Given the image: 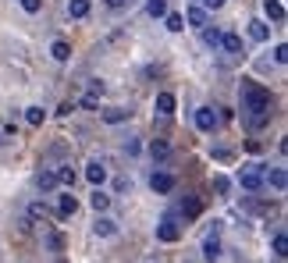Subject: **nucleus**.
I'll return each instance as SVG.
<instances>
[{"label": "nucleus", "mask_w": 288, "mask_h": 263, "mask_svg": "<svg viewBox=\"0 0 288 263\" xmlns=\"http://www.w3.org/2000/svg\"><path fill=\"white\" fill-rule=\"evenodd\" d=\"M54 174H57V185H75V171H72V164H61V167H54Z\"/></svg>", "instance_id": "25"}, {"label": "nucleus", "mask_w": 288, "mask_h": 263, "mask_svg": "<svg viewBox=\"0 0 288 263\" xmlns=\"http://www.w3.org/2000/svg\"><path fill=\"white\" fill-rule=\"evenodd\" d=\"M185 21H189L192 29H207V25H210V18H207V11H203L200 4H196V7H189V14H185Z\"/></svg>", "instance_id": "15"}, {"label": "nucleus", "mask_w": 288, "mask_h": 263, "mask_svg": "<svg viewBox=\"0 0 288 263\" xmlns=\"http://www.w3.org/2000/svg\"><path fill=\"white\" fill-rule=\"evenodd\" d=\"M196 4H200L203 11H207V7H210V11H217V7H224V0H196Z\"/></svg>", "instance_id": "35"}, {"label": "nucleus", "mask_w": 288, "mask_h": 263, "mask_svg": "<svg viewBox=\"0 0 288 263\" xmlns=\"http://www.w3.org/2000/svg\"><path fill=\"white\" fill-rule=\"evenodd\" d=\"M0 142H4V135H0Z\"/></svg>", "instance_id": "40"}, {"label": "nucleus", "mask_w": 288, "mask_h": 263, "mask_svg": "<svg viewBox=\"0 0 288 263\" xmlns=\"http://www.w3.org/2000/svg\"><path fill=\"white\" fill-rule=\"evenodd\" d=\"M153 235H157V242H167V246L178 242V238H182V221H178V213L167 210V213L157 221V231H153Z\"/></svg>", "instance_id": "2"}, {"label": "nucleus", "mask_w": 288, "mask_h": 263, "mask_svg": "<svg viewBox=\"0 0 288 263\" xmlns=\"http://www.w3.org/2000/svg\"><path fill=\"white\" fill-rule=\"evenodd\" d=\"M18 4H21L25 14H39V11H43V0H18Z\"/></svg>", "instance_id": "30"}, {"label": "nucleus", "mask_w": 288, "mask_h": 263, "mask_svg": "<svg viewBox=\"0 0 288 263\" xmlns=\"http://www.w3.org/2000/svg\"><path fill=\"white\" fill-rule=\"evenodd\" d=\"M200 32H203V43H207V47H220V29H210V25H207V29H200Z\"/></svg>", "instance_id": "27"}, {"label": "nucleus", "mask_w": 288, "mask_h": 263, "mask_svg": "<svg viewBox=\"0 0 288 263\" xmlns=\"http://www.w3.org/2000/svg\"><path fill=\"white\" fill-rule=\"evenodd\" d=\"M263 14H267L274 25H281V21H285V7H281V0H263Z\"/></svg>", "instance_id": "16"}, {"label": "nucleus", "mask_w": 288, "mask_h": 263, "mask_svg": "<svg viewBox=\"0 0 288 263\" xmlns=\"http://www.w3.org/2000/svg\"><path fill=\"white\" fill-rule=\"evenodd\" d=\"M75 210H78V199H75L72 192L57 196V217H75Z\"/></svg>", "instance_id": "14"}, {"label": "nucleus", "mask_w": 288, "mask_h": 263, "mask_svg": "<svg viewBox=\"0 0 288 263\" xmlns=\"http://www.w3.org/2000/svg\"><path fill=\"white\" fill-rule=\"evenodd\" d=\"M25 121H29L32 128H39V125L47 121V111H43V107H25Z\"/></svg>", "instance_id": "23"}, {"label": "nucleus", "mask_w": 288, "mask_h": 263, "mask_svg": "<svg viewBox=\"0 0 288 263\" xmlns=\"http://www.w3.org/2000/svg\"><path fill=\"white\" fill-rule=\"evenodd\" d=\"M217 125H220V118L214 114V107H200V111H196V128H200V132H207V135H210Z\"/></svg>", "instance_id": "9"}, {"label": "nucleus", "mask_w": 288, "mask_h": 263, "mask_svg": "<svg viewBox=\"0 0 288 263\" xmlns=\"http://www.w3.org/2000/svg\"><path fill=\"white\" fill-rule=\"evenodd\" d=\"M214 189H217V196H228V192H231V182H228L224 174H214Z\"/></svg>", "instance_id": "29"}, {"label": "nucleus", "mask_w": 288, "mask_h": 263, "mask_svg": "<svg viewBox=\"0 0 288 263\" xmlns=\"http://www.w3.org/2000/svg\"><path fill=\"white\" fill-rule=\"evenodd\" d=\"M242 114L249 128H263L274 118V96L260 82H242Z\"/></svg>", "instance_id": "1"}, {"label": "nucleus", "mask_w": 288, "mask_h": 263, "mask_svg": "<svg viewBox=\"0 0 288 263\" xmlns=\"http://www.w3.org/2000/svg\"><path fill=\"white\" fill-rule=\"evenodd\" d=\"M263 185H271V189L285 192V185H288V174H285V167H271V171H263Z\"/></svg>", "instance_id": "10"}, {"label": "nucleus", "mask_w": 288, "mask_h": 263, "mask_svg": "<svg viewBox=\"0 0 288 263\" xmlns=\"http://www.w3.org/2000/svg\"><path fill=\"white\" fill-rule=\"evenodd\" d=\"M93 235H96V238H114V235H118V221L107 217V213H96V221H93Z\"/></svg>", "instance_id": "5"}, {"label": "nucleus", "mask_w": 288, "mask_h": 263, "mask_svg": "<svg viewBox=\"0 0 288 263\" xmlns=\"http://www.w3.org/2000/svg\"><path fill=\"white\" fill-rule=\"evenodd\" d=\"M36 189H39V192H54V189H57V174H54V167H43V171L36 174Z\"/></svg>", "instance_id": "12"}, {"label": "nucleus", "mask_w": 288, "mask_h": 263, "mask_svg": "<svg viewBox=\"0 0 288 263\" xmlns=\"http://www.w3.org/2000/svg\"><path fill=\"white\" fill-rule=\"evenodd\" d=\"M89 206H93L96 213H107V210H110V196H107L103 189H93V196H89Z\"/></svg>", "instance_id": "17"}, {"label": "nucleus", "mask_w": 288, "mask_h": 263, "mask_svg": "<svg viewBox=\"0 0 288 263\" xmlns=\"http://www.w3.org/2000/svg\"><path fill=\"white\" fill-rule=\"evenodd\" d=\"M146 14L149 18H164L167 14V0H146Z\"/></svg>", "instance_id": "26"}, {"label": "nucleus", "mask_w": 288, "mask_h": 263, "mask_svg": "<svg viewBox=\"0 0 288 263\" xmlns=\"http://www.w3.org/2000/svg\"><path fill=\"white\" fill-rule=\"evenodd\" d=\"M85 182H89L93 189H100V185L107 182V167H103V160H89V164H85Z\"/></svg>", "instance_id": "8"}, {"label": "nucleus", "mask_w": 288, "mask_h": 263, "mask_svg": "<svg viewBox=\"0 0 288 263\" xmlns=\"http://www.w3.org/2000/svg\"><path fill=\"white\" fill-rule=\"evenodd\" d=\"M217 231H220V228H214V231L203 238V260H207V263L220 260V235H217Z\"/></svg>", "instance_id": "7"}, {"label": "nucleus", "mask_w": 288, "mask_h": 263, "mask_svg": "<svg viewBox=\"0 0 288 263\" xmlns=\"http://www.w3.org/2000/svg\"><path fill=\"white\" fill-rule=\"evenodd\" d=\"M93 11V0H68V18H85Z\"/></svg>", "instance_id": "20"}, {"label": "nucleus", "mask_w": 288, "mask_h": 263, "mask_svg": "<svg viewBox=\"0 0 288 263\" xmlns=\"http://www.w3.org/2000/svg\"><path fill=\"white\" fill-rule=\"evenodd\" d=\"M107 125H121V121H128V111H121V107H110V111H103L100 114Z\"/></svg>", "instance_id": "24"}, {"label": "nucleus", "mask_w": 288, "mask_h": 263, "mask_svg": "<svg viewBox=\"0 0 288 263\" xmlns=\"http://www.w3.org/2000/svg\"><path fill=\"white\" fill-rule=\"evenodd\" d=\"M174 213H178V221H185V224H189V221H196V217L203 213V203H200L196 196H185V199H182V206H178Z\"/></svg>", "instance_id": "6"}, {"label": "nucleus", "mask_w": 288, "mask_h": 263, "mask_svg": "<svg viewBox=\"0 0 288 263\" xmlns=\"http://www.w3.org/2000/svg\"><path fill=\"white\" fill-rule=\"evenodd\" d=\"M220 47L228 54H242V36L238 32H220Z\"/></svg>", "instance_id": "19"}, {"label": "nucleus", "mask_w": 288, "mask_h": 263, "mask_svg": "<svg viewBox=\"0 0 288 263\" xmlns=\"http://www.w3.org/2000/svg\"><path fill=\"white\" fill-rule=\"evenodd\" d=\"M39 217H47V203H32L29 206V221H39Z\"/></svg>", "instance_id": "31"}, {"label": "nucleus", "mask_w": 288, "mask_h": 263, "mask_svg": "<svg viewBox=\"0 0 288 263\" xmlns=\"http://www.w3.org/2000/svg\"><path fill=\"white\" fill-rule=\"evenodd\" d=\"M271 249H274V256H281V260L288 256V235H285V228H278V231H274V238H271Z\"/></svg>", "instance_id": "18"}, {"label": "nucleus", "mask_w": 288, "mask_h": 263, "mask_svg": "<svg viewBox=\"0 0 288 263\" xmlns=\"http://www.w3.org/2000/svg\"><path fill=\"white\" fill-rule=\"evenodd\" d=\"M274 64H288V47H285V43L274 47Z\"/></svg>", "instance_id": "32"}, {"label": "nucleus", "mask_w": 288, "mask_h": 263, "mask_svg": "<svg viewBox=\"0 0 288 263\" xmlns=\"http://www.w3.org/2000/svg\"><path fill=\"white\" fill-rule=\"evenodd\" d=\"M153 107H157V114L171 118V114H174V107H178V100H174V93H167V89H164V93H157V103H153Z\"/></svg>", "instance_id": "11"}, {"label": "nucleus", "mask_w": 288, "mask_h": 263, "mask_svg": "<svg viewBox=\"0 0 288 263\" xmlns=\"http://www.w3.org/2000/svg\"><path fill=\"white\" fill-rule=\"evenodd\" d=\"M82 107H85V111H96L100 103H96V96H82Z\"/></svg>", "instance_id": "36"}, {"label": "nucleus", "mask_w": 288, "mask_h": 263, "mask_svg": "<svg viewBox=\"0 0 288 263\" xmlns=\"http://www.w3.org/2000/svg\"><path fill=\"white\" fill-rule=\"evenodd\" d=\"M50 54H54V61H61V64H64V61L72 57V47H68L64 39H54V47H50Z\"/></svg>", "instance_id": "22"}, {"label": "nucleus", "mask_w": 288, "mask_h": 263, "mask_svg": "<svg viewBox=\"0 0 288 263\" xmlns=\"http://www.w3.org/2000/svg\"><path fill=\"white\" fill-rule=\"evenodd\" d=\"M47 246H50V249H61V246H64V238L54 231V235H47Z\"/></svg>", "instance_id": "34"}, {"label": "nucleus", "mask_w": 288, "mask_h": 263, "mask_svg": "<svg viewBox=\"0 0 288 263\" xmlns=\"http://www.w3.org/2000/svg\"><path fill=\"white\" fill-rule=\"evenodd\" d=\"M263 164H246L242 171H238V185L246 189V192H260L263 189Z\"/></svg>", "instance_id": "3"}, {"label": "nucleus", "mask_w": 288, "mask_h": 263, "mask_svg": "<svg viewBox=\"0 0 288 263\" xmlns=\"http://www.w3.org/2000/svg\"><path fill=\"white\" fill-rule=\"evenodd\" d=\"M149 157H153L157 164H164V160L171 157V142H167V139H153V142H149Z\"/></svg>", "instance_id": "13"}, {"label": "nucleus", "mask_w": 288, "mask_h": 263, "mask_svg": "<svg viewBox=\"0 0 288 263\" xmlns=\"http://www.w3.org/2000/svg\"><path fill=\"white\" fill-rule=\"evenodd\" d=\"M174 174H167V171H153L149 174V189L157 192V196H167V192H174Z\"/></svg>", "instance_id": "4"}, {"label": "nucleus", "mask_w": 288, "mask_h": 263, "mask_svg": "<svg viewBox=\"0 0 288 263\" xmlns=\"http://www.w3.org/2000/svg\"><path fill=\"white\" fill-rule=\"evenodd\" d=\"M128 0H103V7H110V11H118V7H125Z\"/></svg>", "instance_id": "38"}, {"label": "nucleus", "mask_w": 288, "mask_h": 263, "mask_svg": "<svg viewBox=\"0 0 288 263\" xmlns=\"http://www.w3.org/2000/svg\"><path fill=\"white\" fill-rule=\"evenodd\" d=\"M164 18H167V29H171V32H182V29H185V14L171 11V14H164Z\"/></svg>", "instance_id": "28"}, {"label": "nucleus", "mask_w": 288, "mask_h": 263, "mask_svg": "<svg viewBox=\"0 0 288 263\" xmlns=\"http://www.w3.org/2000/svg\"><path fill=\"white\" fill-rule=\"evenodd\" d=\"M249 39H256V43H267V39H271V29H267V21H249Z\"/></svg>", "instance_id": "21"}, {"label": "nucleus", "mask_w": 288, "mask_h": 263, "mask_svg": "<svg viewBox=\"0 0 288 263\" xmlns=\"http://www.w3.org/2000/svg\"><path fill=\"white\" fill-rule=\"evenodd\" d=\"M214 157L220 160V164H228V160H231V149H214Z\"/></svg>", "instance_id": "37"}, {"label": "nucleus", "mask_w": 288, "mask_h": 263, "mask_svg": "<svg viewBox=\"0 0 288 263\" xmlns=\"http://www.w3.org/2000/svg\"><path fill=\"white\" fill-rule=\"evenodd\" d=\"M139 149H143V142H139V139H128V142H125V153H128V157H136Z\"/></svg>", "instance_id": "33"}, {"label": "nucleus", "mask_w": 288, "mask_h": 263, "mask_svg": "<svg viewBox=\"0 0 288 263\" xmlns=\"http://www.w3.org/2000/svg\"><path fill=\"white\" fill-rule=\"evenodd\" d=\"M146 263H164V260H146Z\"/></svg>", "instance_id": "39"}]
</instances>
